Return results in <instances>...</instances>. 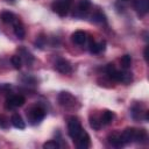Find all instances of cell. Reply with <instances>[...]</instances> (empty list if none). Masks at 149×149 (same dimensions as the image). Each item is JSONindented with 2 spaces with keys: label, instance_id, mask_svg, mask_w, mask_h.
Instances as JSON below:
<instances>
[{
  "label": "cell",
  "instance_id": "cell-1",
  "mask_svg": "<svg viewBox=\"0 0 149 149\" xmlns=\"http://www.w3.org/2000/svg\"><path fill=\"white\" fill-rule=\"evenodd\" d=\"M44 116H45V109L40 105L31 106L30 108L27 109V118L31 123L40 122L41 120L44 119Z\"/></svg>",
  "mask_w": 149,
  "mask_h": 149
},
{
  "label": "cell",
  "instance_id": "cell-2",
  "mask_svg": "<svg viewBox=\"0 0 149 149\" xmlns=\"http://www.w3.org/2000/svg\"><path fill=\"white\" fill-rule=\"evenodd\" d=\"M58 102L61 106L69 109H73L76 108V105H78L77 99L70 92H61L58 94Z\"/></svg>",
  "mask_w": 149,
  "mask_h": 149
},
{
  "label": "cell",
  "instance_id": "cell-3",
  "mask_svg": "<svg viewBox=\"0 0 149 149\" xmlns=\"http://www.w3.org/2000/svg\"><path fill=\"white\" fill-rule=\"evenodd\" d=\"M72 0H54L51 7L55 13H57L59 16H65L71 7Z\"/></svg>",
  "mask_w": 149,
  "mask_h": 149
},
{
  "label": "cell",
  "instance_id": "cell-4",
  "mask_svg": "<svg viewBox=\"0 0 149 149\" xmlns=\"http://www.w3.org/2000/svg\"><path fill=\"white\" fill-rule=\"evenodd\" d=\"M83 128H81V125L78 120V118L76 116H71L69 118V121H68V133H69V136L74 140L80 133H81Z\"/></svg>",
  "mask_w": 149,
  "mask_h": 149
},
{
  "label": "cell",
  "instance_id": "cell-5",
  "mask_svg": "<svg viewBox=\"0 0 149 149\" xmlns=\"http://www.w3.org/2000/svg\"><path fill=\"white\" fill-rule=\"evenodd\" d=\"M73 142H76V146H77L79 149H86V148H88L90 144H91L90 135L83 129L81 133L73 140Z\"/></svg>",
  "mask_w": 149,
  "mask_h": 149
},
{
  "label": "cell",
  "instance_id": "cell-6",
  "mask_svg": "<svg viewBox=\"0 0 149 149\" xmlns=\"http://www.w3.org/2000/svg\"><path fill=\"white\" fill-rule=\"evenodd\" d=\"M24 101H26V99H24L23 95H21V94H14V95H10L9 98H7L6 106H7V108L21 107L24 104Z\"/></svg>",
  "mask_w": 149,
  "mask_h": 149
},
{
  "label": "cell",
  "instance_id": "cell-7",
  "mask_svg": "<svg viewBox=\"0 0 149 149\" xmlns=\"http://www.w3.org/2000/svg\"><path fill=\"white\" fill-rule=\"evenodd\" d=\"M133 6L140 15H144L149 10V0H133Z\"/></svg>",
  "mask_w": 149,
  "mask_h": 149
},
{
  "label": "cell",
  "instance_id": "cell-8",
  "mask_svg": "<svg viewBox=\"0 0 149 149\" xmlns=\"http://www.w3.org/2000/svg\"><path fill=\"white\" fill-rule=\"evenodd\" d=\"M106 73L108 74V77H109L111 79H113V80H115V81H121L122 71H119V70L114 66V64H112V63L107 64V66H106Z\"/></svg>",
  "mask_w": 149,
  "mask_h": 149
},
{
  "label": "cell",
  "instance_id": "cell-9",
  "mask_svg": "<svg viewBox=\"0 0 149 149\" xmlns=\"http://www.w3.org/2000/svg\"><path fill=\"white\" fill-rule=\"evenodd\" d=\"M55 68H56V70L58 72H61L63 74L71 73V71H72V66L66 59H58L56 62V64H55Z\"/></svg>",
  "mask_w": 149,
  "mask_h": 149
},
{
  "label": "cell",
  "instance_id": "cell-10",
  "mask_svg": "<svg viewBox=\"0 0 149 149\" xmlns=\"http://www.w3.org/2000/svg\"><path fill=\"white\" fill-rule=\"evenodd\" d=\"M71 40L73 43L78 45H83L86 42V33L83 30H77L71 35Z\"/></svg>",
  "mask_w": 149,
  "mask_h": 149
},
{
  "label": "cell",
  "instance_id": "cell-11",
  "mask_svg": "<svg viewBox=\"0 0 149 149\" xmlns=\"http://www.w3.org/2000/svg\"><path fill=\"white\" fill-rule=\"evenodd\" d=\"M121 139L123 141V143H129L133 142L135 139V128H126L122 133H121Z\"/></svg>",
  "mask_w": 149,
  "mask_h": 149
},
{
  "label": "cell",
  "instance_id": "cell-12",
  "mask_svg": "<svg viewBox=\"0 0 149 149\" xmlns=\"http://www.w3.org/2000/svg\"><path fill=\"white\" fill-rule=\"evenodd\" d=\"M13 26H14V34H15V36H16L17 38H20V40H23V38H24V35H26V30H24L23 24L16 19V20L14 21Z\"/></svg>",
  "mask_w": 149,
  "mask_h": 149
},
{
  "label": "cell",
  "instance_id": "cell-13",
  "mask_svg": "<svg viewBox=\"0 0 149 149\" xmlns=\"http://www.w3.org/2000/svg\"><path fill=\"white\" fill-rule=\"evenodd\" d=\"M108 142H109L112 146H114V147H122V146L125 144L123 141H122V139H121V134H119V133H116V132L109 134V136H108Z\"/></svg>",
  "mask_w": 149,
  "mask_h": 149
},
{
  "label": "cell",
  "instance_id": "cell-14",
  "mask_svg": "<svg viewBox=\"0 0 149 149\" xmlns=\"http://www.w3.org/2000/svg\"><path fill=\"white\" fill-rule=\"evenodd\" d=\"M10 122H12V125H13L15 128H17V129H24V128H26V123H24L23 119H22L21 115L17 114V113H15V114L12 115Z\"/></svg>",
  "mask_w": 149,
  "mask_h": 149
},
{
  "label": "cell",
  "instance_id": "cell-15",
  "mask_svg": "<svg viewBox=\"0 0 149 149\" xmlns=\"http://www.w3.org/2000/svg\"><path fill=\"white\" fill-rule=\"evenodd\" d=\"M105 45H106V42H105V41H101V42H99V43L90 42L88 49H90V52H91V54H99V52H101L102 50H105Z\"/></svg>",
  "mask_w": 149,
  "mask_h": 149
},
{
  "label": "cell",
  "instance_id": "cell-16",
  "mask_svg": "<svg viewBox=\"0 0 149 149\" xmlns=\"http://www.w3.org/2000/svg\"><path fill=\"white\" fill-rule=\"evenodd\" d=\"M19 56L21 57V59H24V62L27 64H31L33 61H34V57L31 56V54L24 48H20L19 49Z\"/></svg>",
  "mask_w": 149,
  "mask_h": 149
},
{
  "label": "cell",
  "instance_id": "cell-17",
  "mask_svg": "<svg viewBox=\"0 0 149 149\" xmlns=\"http://www.w3.org/2000/svg\"><path fill=\"white\" fill-rule=\"evenodd\" d=\"M114 113L111 112V111H104L102 114H101V118H100V121H101V125H109L113 120H114Z\"/></svg>",
  "mask_w": 149,
  "mask_h": 149
},
{
  "label": "cell",
  "instance_id": "cell-18",
  "mask_svg": "<svg viewBox=\"0 0 149 149\" xmlns=\"http://www.w3.org/2000/svg\"><path fill=\"white\" fill-rule=\"evenodd\" d=\"M134 141L142 143L147 141V132L144 129H135V139Z\"/></svg>",
  "mask_w": 149,
  "mask_h": 149
},
{
  "label": "cell",
  "instance_id": "cell-19",
  "mask_svg": "<svg viewBox=\"0 0 149 149\" xmlns=\"http://www.w3.org/2000/svg\"><path fill=\"white\" fill-rule=\"evenodd\" d=\"M1 19H2V21H3L5 23H8V24H13L14 21L16 20L15 15H14L12 12H3V13L1 14Z\"/></svg>",
  "mask_w": 149,
  "mask_h": 149
},
{
  "label": "cell",
  "instance_id": "cell-20",
  "mask_svg": "<svg viewBox=\"0 0 149 149\" xmlns=\"http://www.w3.org/2000/svg\"><path fill=\"white\" fill-rule=\"evenodd\" d=\"M91 7V1L90 0H79L78 2V10L81 13H85L90 9Z\"/></svg>",
  "mask_w": 149,
  "mask_h": 149
},
{
  "label": "cell",
  "instance_id": "cell-21",
  "mask_svg": "<svg viewBox=\"0 0 149 149\" xmlns=\"http://www.w3.org/2000/svg\"><path fill=\"white\" fill-rule=\"evenodd\" d=\"M120 64L122 66V69H128L132 64V57L129 55H123L121 58H120Z\"/></svg>",
  "mask_w": 149,
  "mask_h": 149
},
{
  "label": "cell",
  "instance_id": "cell-22",
  "mask_svg": "<svg viewBox=\"0 0 149 149\" xmlns=\"http://www.w3.org/2000/svg\"><path fill=\"white\" fill-rule=\"evenodd\" d=\"M144 112H142V109L140 108V106H134L132 108V116L135 119V120H140L142 118V114Z\"/></svg>",
  "mask_w": 149,
  "mask_h": 149
},
{
  "label": "cell",
  "instance_id": "cell-23",
  "mask_svg": "<svg viewBox=\"0 0 149 149\" xmlns=\"http://www.w3.org/2000/svg\"><path fill=\"white\" fill-rule=\"evenodd\" d=\"M90 126L91 128H93L94 130H99L101 127V121L99 119H97L95 116H91L90 118Z\"/></svg>",
  "mask_w": 149,
  "mask_h": 149
},
{
  "label": "cell",
  "instance_id": "cell-24",
  "mask_svg": "<svg viewBox=\"0 0 149 149\" xmlns=\"http://www.w3.org/2000/svg\"><path fill=\"white\" fill-rule=\"evenodd\" d=\"M10 62H12V64H13V66L15 69H20L21 65H22V59H21V57L19 55H13L10 57Z\"/></svg>",
  "mask_w": 149,
  "mask_h": 149
},
{
  "label": "cell",
  "instance_id": "cell-25",
  "mask_svg": "<svg viewBox=\"0 0 149 149\" xmlns=\"http://www.w3.org/2000/svg\"><path fill=\"white\" fill-rule=\"evenodd\" d=\"M92 19H93V21H95V22H105V21H106L105 14H104L102 12H100V10H97V12L92 15Z\"/></svg>",
  "mask_w": 149,
  "mask_h": 149
},
{
  "label": "cell",
  "instance_id": "cell-26",
  "mask_svg": "<svg viewBox=\"0 0 149 149\" xmlns=\"http://www.w3.org/2000/svg\"><path fill=\"white\" fill-rule=\"evenodd\" d=\"M43 148L44 149H57V148H59V144H58V142H56L54 140H50V141H48L43 144Z\"/></svg>",
  "mask_w": 149,
  "mask_h": 149
},
{
  "label": "cell",
  "instance_id": "cell-27",
  "mask_svg": "<svg viewBox=\"0 0 149 149\" xmlns=\"http://www.w3.org/2000/svg\"><path fill=\"white\" fill-rule=\"evenodd\" d=\"M148 50H149V47H146L144 52H143V55H144V59H146L147 63H148Z\"/></svg>",
  "mask_w": 149,
  "mask_h": 149
},
{
  "label": "cell",
  "instance_id": "cell-28",
  "mask_svg": "<svg viewBox=\"0 0 149 149\" xmlns=\"http://www.w3.org/2000/svg\"><path fill=\"white\" fill-rule=\"evenodd\" d=\"M123 1H126V0H123Z\"/></svg>",
  "mask_w": 149,
  "mask_h": 149
}]
</instances>
